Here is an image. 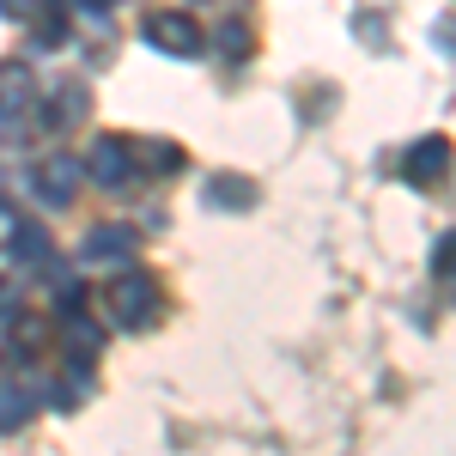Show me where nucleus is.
<instances>
[{"instance_id": "nucleus-11", "label": "nucleus", "mask_w": 456, "mask_h": 456, "mask_svg": "<svg viewBox=\"0 0 456 456\" xmlns=\"http://www.w3.org/2000/svg\"><path fill=\"white\" fill-rule=\"evenodd\" d=\"M134 171H152V176L183 171V146L176 141H134Z\"/></svg>"}, {"instance_id": "nucleus-10", "label": "nucleus", "mask_w": 456, "mask_h": 456, "mask_svg": "<svg viewBox=\"0 0 456 456\" xmlns=\"http://www.w3.org/2000/svg\"><path fill=\"white\" fill-rule=\"evenodd\" d=\"M37 402L43 395H31V389H19L12 378H0V432H19V426L37 414Z\"/></svg>"}, {"instance_id": "nucleus-16", "label": "nucleus", "mask_w": 456, "mask_h": 456, "mask_svg": "<svg viewBox=\"0 0 456 456\" xmlns=\"http://www.w3.org/2000/svg\"><path fill=\"white\" fill-rule=\"evenodd\" d=\"M432 274L444 286H456V232H444V238L432 244Z\"/></svg>"}, {"instance_id": "nucleus-14", "label": "nucleus", "mask_w": 456, "mask_h": 456, "mask_svg": "<svg viewBox=\"0 0 456 456\" xmlns=\"http://www.w3.org/2000/svg\"><path fill=\"white\" fill-rule=\"evenodd\" d=\"M92 395V359H73L68 378H61V408H79Z\"/></svg>"}, {"instance_id": "nucleus-18", "label": "nucleus", "mask_w": 456, "mask_h": 456, "mask_svg": "<svg viewBox=\"0 0 456 456\" xmlns=\"http://www.w3.org/2000/svg\"><path fill=\"white\" fill-rule=\"evenodd\" d=\"M6 298H12V292H6V286H0V311H12V305H6Z\"/></svg>"}, {"instance_id": "nucleus-4", "label": "nucleus", "mask_w": 456, "mask_h": 456, "mask_svg": "<svg viewBox=\"0 0 456 456\" xmlns=\"http://www.w3.org/2000/svg\"><path fill=\"white\" fill-rule=\"evenodd\" d=\"M37 122L43 134H68L73 122H86V79H55L49 92H37Z\"/></svg>"}, {"instance_id": "nucleus-9", "label": "nucleus", "mask_w": 456, "mask_h": 456, "mask_svg": "<svg viewBox=\"0 0 456 456\" xmlns=\"http://www.w3.org/2000/svg\"><path fill=\"white\" fill-rule=\"evenodd\" d=\"M201 195H208V208H219V213L256 208V183H249V176H238V171H213L208 183H201Z\"/></svg>"}, {"instance_id": "nucleus-3", "label": "nucleus", "mask_w": 456, "mask_h": 456, "mask_svg": "<svg viewBox=\"0 0 456 456\" xmlns=\"http://www.w3.org/2000/svg\"><path fill=\"white\" fill-rule=\"evenodd\" d=\"M79 171L92 176V183H104V189H122L134 171V141H122V134H98V141L86 146V159H79Z\"/></svg>"}, {"instance_id": "nucleus-12", "label": "nucleus", "mask_w": 456, "mask_h": 456, "mask_svg": "<svg viewBox=\"0 0 456 456\" xmlns=\"http://www.w3.org/2000/svg\"><path fill=\"white\" fill-rule=\"evenodd\" d=\"M6 256H12V262H25V268H31V262H49V232L25 219V225H19V238H12V249H6Z\"/></svg>"}, {"instance_id": "nucleus-17", "label": "nucleus", "mask_w": 456, "mask_h": 456, "mask_svg": "<svg viewBox=\"0 0 456 456\" xmlns=\"http://www.w3.org/2000/svg\"><path fill=\"white\" fill-rule=\"evenodd\" d=\"M19 225H25V219H19V208H6V201H0V249H12Z\"/></svg>"}, {"instance_id": "nucleus-8", "label": "nucleus", "mask_w": 456, "mask_h": 456, "mask_svg": "<svg viewBox=\"0 0 456 456\" xmlns=\"http://www.w3.org/2000/svg\"><path fill=\"white\" fill-rule=\"evenodd\" d=\"M31 104H37L31 61H0V122H19Z\"/></svg>"}, {"instance_id": "nucleus-15", "label": "nucleus", "mask_w": 456, "mask_h": 456, "mask_svg": "<svg viewBox=\"0 0 456 456\" xmlns=\"http://www.w3.org/2000/svg\"><path fill=\"white\" fill-rule=\"evenodd\" d=\"M213 43H219L232 61H244V55H249V25H244V19H225V25L213 31Z\"/></svg>"}, {"instance_id": "nucleus-5", "label": "nucleus", "mask_w": 456, "mask_h": 456, "mask_svg": "<svg viewBox=\"0 0 456 456\" xmlns=\"http://www.w3.org/2000/svg\"><path fill=\"white\" fill-rule=\"evenodd\" d=\"M444 171H451V141H444V134H426V141H414L395 159V176L414 183V189H432Z\"/></svg>"}, {"instance_id": "nucleus-7", "label": "nucleus", "mask_w": 456, "mask_h": 456, "mask_svg": "<svg viewBox=\"0 0 456 456\" xmlns=\"http://www.w3.org/2000/svg\"><path fill=\"white\" fill-rule=\"evenodd\" d=\"M134 249H141V232H134L128 219H116V225H92V232H86L79 262H128Z\"/></svg>"}, {"instance_id": "nucleus-13", "label": "nucleus", "mask_w": 456, "mask_h": 456, "mask_svg": "<svg viewBox=\"0 0 456 456\" xmlns=\"http://www.w3.org/2000/svg\"><path fill=\"white\" fill-rule=\"evenodd\" d=\"M43 316H12V329H6V347H12V359H31L37 341H43Z\"/></svg>"}, {"instance_id": "nucleus-6", "label": "nucleus", "mask_w": 456, "mask_h": 456, "mask_svg": "<svg viewBox=\"0 0 456 456\" xmlns=\"http://www.w3.org/2000/svg\"><path fill=\"white\" fill-rule=\"evenodd\" d=\"M79 176H86V171H79V159H73V152H49L43 165H31V189L49 201V208H68L73 189H79Z\"/></svg>"}, {"instance_id": "nucleus-2", "label": "nucleus", "mask_w": 456, "mask_h": 456, "mask_svg": "<svg viewBox=\"0 0 456 456\" xmlns=\"http://www.w3.org/2000/svg\"><path fill=\"white\" fill-rule=\"evenodd\" d=\"M141 43H152L159 55L171 61H201L208 55V31L195 25V12H176V6H159L141 19Z\"/></svg>"}, {"instance_id": "nucleus-1", "label": "nucleus", "mask_w": 456, "mask_h": 456, "mask_svg": "<svg viewBox=\"0 0 456 456\" xmlns=\"http://www.w3.org/2000/svg\"><path fill=\"white\" fill-rule=\"evenodd\" d=\"M104 298V311L116 329H146V322H159V311H165V286L152 281V274H141V268H128V274H116V281L98 292Z\"/></svg>"}]
</instances>
